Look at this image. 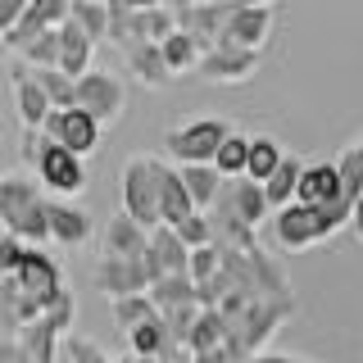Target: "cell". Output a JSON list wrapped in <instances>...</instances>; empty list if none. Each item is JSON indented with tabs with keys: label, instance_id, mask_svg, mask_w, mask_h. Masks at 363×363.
I'll use <instances>...</instances> for the list:
<instances>
[{
	"label": "cell",
	"instance_id": "cell-4",
	"mask_svg": "<svg viewBox=\"0 0 363 363\" xmlns=\"http://www.w3.org/2000/svg\"><path fill=\"white\" fill-rule=\"evenodd\" d=\"M227 136H232V128H227L223 118H191V123H182V128L168 132L164 145L182 168H196V164H213V155H218V145Z\"/></svg>",
	"mask_w": 363,
	"mask_h": 363
},
{
	"label": "cell",
	"instance_id": "cell-34",
	"mask_svg": "<svg viewBox=\"0 0 363 363\" xmlns=\"http://www.w3.org/2000/svg\"><path fill=\"white\" fill-rule=\"evenodd\" d=\"M155 318H159V309H155L150 295H128V300H113V323H118L123 332H136V327L155 323Z\"/></svg>",
	"mask_w": 363,
	"mask_h": 363
},
{
	"label": "cell",
	"instance_id": "cell-26",
	"mask_svg": "<svg viewBox=\"0 0 363 363\" xmlns=\"http://www.w3.org/2000/svg\"><path fill=\"white\" fill-rule=\"evenodd\" d=\"M177 177H182V186H186L191 204H196V213H209V209H213V200H218V191H223V177L213 173L209 164L177 168Z\"/></svg>",
	"mask_w": 363,
	"mask_h": 363
},
{
	"label": "cell",
	"instance_id": "cell-33",
	"mask_svg": "<svg viewBox=\"0 0 363 363\" xmlns=\"http://www.w3.org/2000/svg\"><path fill=\"white\" fill-rule=\"evenodd\" d=\"M336 173H340V191H345L350 200H363V136H354V141L345 145Z\"/></svg>",
	"mask_w": 363,
	"mask_h": 363
},
{
	"label": "cell",
	"instance_id": "cell-6",
	"mask_svg": "<svg viewBox=\"0 0 363 363\" xmlns=\"http://www.w3.org/2000/svg\"><path fill=\"white\" fill-rule=\"evenodd\" d=\"M14 286L28 295V300L37 304L41 313H45V309H50V304L68 291V286H64V268L55 264V259L45 255V250H32V245L23 250V259H18V268H14Z\"/></svg>",
	"mask_w": 363,
	"mask_h": 363
},
{
	"label": "cell",
	"instance_id": "cell-17",
	"mask_svg": "<svg viewBox=\"0 0 363 363\" xmlns=\"http://www.w3.org/2000/svg\"><path fill=\"white\" fill-rule=\"evenodd\" d=\"M50 241L55 245H64V250H77V245H86L91 241V232H96V223H91V213L86 209H77V204H68V200H50Z\"/></svg>",
	"mask_w": 363,
	"mask_h": 363
},
{
	"label": "cell",
	"instance_id": "cell-30",
	"mask_svg": "<svg viewBox=\"0 0 363 363\" xmlns=\"http://www.w3.org/2000/svg\"><path fill=\"white\" fill-rule=\"evenodd\" d=\"M245 155H250V136H245V132H232V136L218 145V155H213L209 168H213L223 182H241V177H245Z\"/></svg>",
	"mask_w": 363,
	"mask_h": 363
},
{
	"label": "cell",
	"instance_id": "cell-19",
	"mask_svg": "<svg viewBox=\"0 0 363 363\" xmlns=\"http://www.w3.org/2000/svg\"><path fill=\"white\" fill-rule=\"evenodd\" d=\"M91 60H96V41H91L73 18H68L64 28H60V73L77 82V77L91 73Z\"/></svg>",
	"mask_w": 363,
	"mask_h": 363
},
{
	"label": "cell",
	"instance_id": "cell-3",
	"mask_svg": "<svg viewBox=\"0 0 363 363\" xmlns=\"http://www.w3.org/2000/svg\"><path fill=\"white\" fill-rule=\"evenodd\" d=\"M291 313H295V295H268V300H250L227 327H232V336L241 340L245 354L255 359V354H264V340L277 332Z\"/></svg>",
	"mask_w": 363,
	"mask_h": 363
},
{
	"label": "cell",
	"instance_id": "cell-36",
	"mask_svg": "<svg viewBox=\"0 0 363 363\" xmlns=\"http://www.w3.org/2000/svg\"><path fill=\"white\" fill-rule=\"evenodd\" d=\"M23 64L28 68H60V28L55 32H41L32 45H23Z\"/></svg>",
	"mask_w": 363,
	"mask_h": 363
},
{
	"label": "cell",
	"instance_id": "cell-29",
	"mask_svg": "<svg viewBox=\"0 0 363 363\" xmlns=\"http://www.w3.org/2000/svg\"><path fill=\"white\" fill-rule=\"evenodd\" d=\"M159 55H164V64H168V73H186V68H200V41L196 37H191V32H173V37H168V41H159Z\"/></svg>",
	"mask_w": 363,
	"mask_h": 363
},
{
	"label": "cell",
	"instance_id": "cell-37",
	"mask_svg": "<svg viewBox=\"0 0 363 363\" xmlns=\"http://www.w3.org/2000/svg\"><path fill=\"white\" fill-rule=\"evenodd\" d=\"M132 9L136 5H128V0H109V37L105 41H113L118 50L132 45Z\"/></svg>",
	"mask_w": 363,
	"mask_h": 363
},
{
	"label": "cell",
	"instance_id": "cell-38",
	"mask_svg": "<svg viewBox=\"0 0 363 363\" xmlns=\"http://www.w3.org/2000/svg\"><path fill=\"white\" fill-rule=\"evenodd\" d=\"M159 318H164V327H168V336H173V345H186L191 327H196V318H200V304H177V309H164Z\"/></svg>",
	"mask_w": 363,
	"mask_h": 363
},
{
	"label": "cell",
	"instance_id": "cell-14",
	"mask_svg": "<svg viewBox=\"0 0 363 363\" xmlns=\"http://www.w3.org/2000/svg\"><path fill=\"white\" fill-rule=\"evenodd\" d=\"M9 86H14V113H18L23 132H41L45 118H50V100H45V91L37 86L32 68L14 64V68H9Z\"/></svg>",
	"mask_w": 363,
	"mask_h": 363
},
{
	"label": "cell",
	"instance_id": "cell-24",
	"mask_svg": "<svg viewBox=\"0 0 363 363\" xmlns=\"http://www.w3.org/2000/svg\"><path fill=\"white\" fill-rule=\"evenodd\" d=\"M173 350H177V345H173V336H168L164 318H155V323H145V327H136V332H128V354H132V359L155 363V359H168Z\"/></svg>",
	"mask_w": 363,
	"mask_h": 363
},
{
	"label": "cell",
	"instance_id": "cell-46",
	"mask_svg": "<svg viewBox=\"0 0 363 363\" xmlns=\"http://www.w3.org/2000/svg\"><path fill=\"white\" fill-rule=\"evenodd\" d=\"M109 363H145V359H132V354H118V359H109Z\"/></svg>",
	"mask_w": 363,
	"mask_h": 363
},
{
	"label": "cell",
	"instance_id": "cell-8",
	"mask_svg": "<svg viewBox=\"0 0 363 363\" xmlns=\"http://www.w3.org/2000/svg\"><path fill=\"white\" fill-rule=\"evenodd\" d=\"M100 132L105 128H100L86 109H50V118H45V128H41L45 141H55L60 150L77 155V159H86L100 145Z\"/></svg>",
	"mask_w": 363,
	"mask_h": 363
},
{
	"label": "cell",
	"instance_id": "cell-23",
	"mask_svg": "<svg viewBox=\"0 0 363 363\" xmlns=\"http://www.w3.org/2000/svg\"><path fill=\"white\" fill-rule=\"evenodd\" d=\"M123 60H128L132 68V77L141 86H150V91H164L168 82H173V73H168V64H164V55H159V45H132V50H123Z\"/></svg>",
	"mask_w": 363,
	"mask_h": 363
},
{
	"label": "cell",
	"instance_id": "cell-7",
	"mask_svg": "<svg viewBox=\"0 0 363 363\" xmlns=\"http://www.w3.org/2000/svg\"><path fill=\"white\" fill-rule=\"evenodd\" d=\"M77 109H86L100 128H105V123H118L123 109H128V86H123V77L105 73V68H91L86 77H77Z\"/></svg>",
	"mask_w": 363,
	"mask_h": 363
},
{
	"label": "cell",
	"instance_id": "cell-20",
	"mask_svg": "<svg viewBox=\"0 0 363 363\" xmlns=\"http://www.w3.org/2000/svg\"><path fill=\"white\" fill-rule=\"evenodd\" d=\"M145 250H150V232L136 227L128 213H113V218L105 223V255H113V259H145Z\"/></svg>",
	"mask_w": 363,
	"mask_h": 363
},
{
	"label": "cell",
	"instance_id": "cell-15",
	"mask_svg": "<svg viewBox=\"0 0 363 363\" xmlns=\"http://www.w3.org/2000/svg\"><path fill=\"white\" fill-rule=\"evenodd\" d=\"M272 232H277L281 250H309V245L323 241V232H318V213L304 209V204H286V209L272 213Z\"/></svg>",
	"mask_w": 363,
	"mask_h": 363
},
{
	"label": "cell",
	"instance_id": "cell-44",
	"mask_svg": "<svg viewBox=\"0 0 363 363\" xmlns=\"http://www.w3.org/2000/svg\"><path fill=\"white\" fill-rule=\"evenodd\" d=\"M250 363H309V359H300V354H272V350H264V354H255Z\"/></svg>",
	"mask_w": 363,
	"mask_h": 363
},
{
	"label": "cell",
	"instance_id": "cell-45",
	"mask_svg": "<svg viewBox=\"0 0 363 363\" xmlns=\"http://www.w3.org/2000/svg\"><path fill=\"white\" fill-rule=\"evenodd\" d=\"M350 227H354V236H359V245H363V200L354 204V218H350Z\"/></svg>",
	"mask_w": 363,
	"mask_h": 363
},
{
	"label": "cell",
	"instance_id": "cell-18",
	"mask_svg": "<svg viewBox=\"0 0 363 363\" xmlns=\"http://www.w3.org/2000/svg\"><path fill=\"white\" fill-rule=\"evenodd\" d=\"M336 196H340V173H336V164H304L300 191H295V204H304V209H323V204H332Z\"/></svg>",
	"mask_w": 363,
	"mask_h": 363
},
{
	"label": "cell",
	"instance_id": "cell-35",
	"mask_svg": "<svg viewBox=\"0 0 363 363\" xmlns=\"http://www.w3.org/2000/svg\"><path fill=\"white\" fill-rule=\"evenodd\" d=\"M145 295H150L155 309L164 313V309H177V304H196V281L191 277H164V281H155Z\"/></svg>",
	"mask_w": 363,
	"mask_h": 363
},
{
	"label": "cell",
	"instance_id": "cell-41",
	"mask_svg": "<svg viewBox=\"0 0 363 363\" xmlns=\"http://www.w3.org/2000/svg\"><path fill=\"white\" fill-rule=\"evenodd\" d=\"M41 318H50V323L64 332V340H68V336H73V318H77V300H73V291H64V295H60V300H55Z\"/></svg>",
	"mask_w": 363,
	"mask_h": 363
},
{
	"label": "cell",
	"instance_id": "cell-31",
	"mask_svg": "<svg viewBox=\"0 0 363 363\" xmlns=\"http://www.w3.org/2000/svg\"><path fill=\"white\" fill-rule=\"evenodd\" d=\"M68 18H73L91 41L109 37V5L105 0H68Z\"/></svg>",
	"mask_w": 363,
	"mask_h": 363
},
{
	"label": "cell",
	"instance_id": "cell-27",
	"mask_svg": "<svg viewBox=\"0 0 363 363\" xmlns=\"http://www.w3.org/2000/svg\"><path fill=\"white\" fill-rule=\"evenodd\" d=\"M286 159V150H281L272 136H250V155H245V182H264L277 173V164Z\"/></svg>",
	"mask_w": 363,
	"mask_h": 363
},
{
	"label": "cell",
	"instance_id": "cell-16",
	"mask_svg": "<svg viewBox=\"0 0 363 363\" xmlns=\"http://www.w3.org/2000/svg\"><path fill=\"white\" fill-rule=\"evenodd\" d=\"M218 200L227 204V209L236 213V223L241 227H250L255 232L264 218H272V209H268V200H264V186L259 182H223V191H218Z\"/></svg>",
	"mask_w": 363,
	"mask_h": 363
},
{
	"label": "cell",
	"instance_id": "cell-5",
	"mask_svg": "<svg viewBox=\"0 0 363 363\" xmlns=\"http://www.w3.org/2000/svg\"><path fill=\"white\" fill-rule=\"evenodd\" d=\"M32 177H37L41 191H50L55 200H68V196H77V191L86 186L82 159L60 150V145L45 141V136H41V145H37V159H32Z\"/></svg>",
	"mask_w": 363,
	"mask_h": 363
},
{
	"label": "cell",
	"instance_id": "cell-47",
	"mask_svg": "<svg viewBox=\"0 0 363 363\" xmlns=\"http://www.w3.org/2000/svg\"><path fill=\"white\" fill-rule=\"evenodd\" d=\"M0 60H5V41H0Z\"/></svg>",
	"mask_w": 363,
	"mask_h": 363
},
{
	"label": "cell",
	"instance_id": "cell-12",
	"mask_svg": "<svg viewBox=\"0 0 363 363\" xmlns=\"http://www.w3.org/2000/svg\"><path fill=\"white\" fill-rule=\"evenodd\" d=\"M141 264H145V277H150V286H155V281H164V277H186L191 250L177 241L173 227H155V232H150V250H145Z\"/></svg>",
	"mask_w": 363,
	"mask_h": 363
},
{
	"label": "cell",
	"instance_id": "cell-13",
	"mask_svg": "<svg viewBox=\"0 0 363 363\" xmlns=\"http://www.w3.org/2000/svg\"><path fill=\"white\" fill-rule=\"evenodd\" d=\"M272 18H277V9H272V5H236L218 41L241 45V50H264V41H268V32H272Z\"/></svg>",
	"mask_w": 363,
	"mask_h": 363
},
{
	"label": "cell",
	"instance_id": "cell-9",
	"mask_svg": "<svg viewBox=\"0 0 363 363\" xmlns=\"http://www.w3.org/2000/svg\"><path fill=\"white\" fill-rule=\"evenodd\" d=\"M91 281H96V291H105L109 300H128V295H145V291H150V277H145L141 259L100 255V264L91 268Z\"/></svg>",
	"mask_w": 363,
	"mask_h": 363
},
{
	"label": "cell",
	"instance_id": "cell-28",
	"mask_svg": "<svg viewBox=\"0 0 363 363\" xmlns=\"http://www.w3.org/2000/svg\"><path fill=\"white\" fill-rule=\"evenodd\" d=\"M227 336H232L227 318L218 309H200L196 327H191V336H186V350H191V354H204V350H218Z\"/></svg>",
	"mask_w": 363,
	"mask_h": 363
},
{
	"label": "cell",
	"instance_id": "cell-21",
	"mask_svg": "<svg viewBox=\"0 0 363 363\" xmlns=\"http://www.w3.org/2000/svg\"><path fill=\"white\" fill-rule=\"evenodd\" d=\"M191 213H196V204H191L186 186H182L177 168L159 164V223H164V227H177V223H186Z\"/></svg>",
	"mask_w": 363,
	"mask_h": 363
},
{
	"label": "cell",
	"instance_id": "cell-40",
	"mask_svg": "<svg viewBox=\"0 0 363 363\" xmlns=\"http://www.w3.org/2000/svg\"><path fill=\"white\" fill-rule=\"evenodd\" d=\"M173 232H177V241L186 250H204V245H209V218H204V213H191V218L177 223Z\"/></svg>",
	"mask_w": 363,
	"mask_h": 363
},
{
	"label": "cell",
	"instance_id": "cell-43",
	"mask_svg": "<svg viewBox=\"0 0 363 363\" xmlns=\"http://www.w3.org/2000/svg\"><path fill=\"white\" fill-rule=\"evenodd\" d=\"M0 363H28V354H23L18 340H0Z\"/></svg>",
	"mask_w": 363,
	"mask_h": 363
},
{
	"label": "cell",
	"instance_id": "cell-39",
	"mask_svg": "<svg viewBox=\"0 0 363 363\" xmlns=\"http://www.w3.org/2000/svg\"><path fill=\"white\" fill-rule=\"evenodd\" d=\"M218 268H223V255H218L213 245H204V250H191L186 277L196 281V286H204V281H213V277H218Z\"/></svg>",
	"mask_w": 363,
	"mask_h": 363
},
{
	"label": "cell",
	"instance_id": "cell-32",
	"mask_svg": "<svg viewBox=\"0 0 363 363\" xmlns=\"http://www.w3.org/2000/svg\"><path fill=\"white\" fill-rule=\"evenodd\" d=\"M32 77H37V86L45 91L50 109H77V82L73 77H64L60 68H32Z\"/></svg>",
	"mask_w": 363,
	"mask_h": 363
},
{
	"label": "cell",
	"instance_id": "cell-42",
	"mask_svg": "<svg viewBox=\"0 0 363 363\" xmlns=\"http://www.w3.org/2000/svg\"><path fill=\"white\" fill-rule=\"evenodd\" d=\"M23 9H28V0H0V41H5V32H14Z\"/></svg>",
	"mask_w": 363,
	"mask_h": 363
},
{
	"label": "cell",
	"instance_id": "cell-2",
	"mask_svg": "<svg viewBox=\"0 0 363 363\" xmlns=\"http://www.w3.org/2000/svg\"><path fill=\"white\" fill-rule=\"evenodd\" d=\"M159 164L164 159L155 155H132L123 164V213L145 232L164 227L159 223Z\"/></svg>",
	"mask_w": 363,
	"mask_h": 363
},
{
	"label": "cell",
	"instance_id": "cell-11",
	"mask_svg": "<svg viewBox=\"0 0 363 363\" xmlns=\"http://www.w3.org/2000/svg\"><path fill=\"white\" fill-rule=\"evenodd\" d=\"M68 23V0H28L23 18L14 23V32H5V50H23L41 37V32H55Z\"/></svg>",
	"mask_w": 363,
	"mask_h": 363
},
{
	"label": "cell",
	"instance_id": "cell-22",
	"mask_svg": "<svg viewBox=\"0 0 363 363\" xmlns=\"http://www.w3.org/2000/svg\"><path fill=\"white\" fill-rule=\"evenodd\" d=\"M14 340L23 345L28 363H55V359H60V340H64V332L50 323V318H37V323H28Z\"/></svg>",
	"mask_w": 363,
	"mask_h": 363
},
{
	"label": "cell",
	"instance_id": "cell-10",
	"mask_svg": "<svg viewBox=\"0 0 363 363\" xmlns=\"http://www.w3.org/2000/svg\"><path fill=\"white\" fill-rule=\"evenodd\" d=\"M259 60H264V50H241V45L213 41L200 55V77L204 82H245V77H255Z\"/></svg>",
	"mask_w": 363,
	"mask_h": 363
},
{
	"label": "cell",
	"instance_id": "cell-25",
	"mask_svg": "<svg viewBox=\"0 0 363 363\" xmlns=\"http://www.w3.org/2000/svg\"><path fill=\"white\" fill-rule=\"evenodd\" d=\"M300 173H304V159L286 155V159L277 164V173L264 182V200H268V209H272V213L286 209V204H295V191H300Z\"/></svg>",
	"mask_w": 363,
	"mask_h": 363
},
{
	"label": "cell",
	"instance_id": "cell-1",
	"mask_svg": "<svg viewBox=\"0 0 363 363\" xmlns=\"http://www.w3.org/2000/svg\"><path fill=\"white\" fill-rule=\"evenodd\" d=\"M50 196L41 191V182L32 173H0V227H5V236H14V241L41 250L50 241Z\"/></svg>",
	"mask_w": 363,
	"mask_h": 363
}]
</instances>
